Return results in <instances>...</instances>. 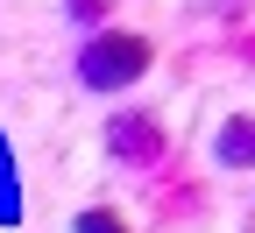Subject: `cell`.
<instances>
[{
	"label": "cell",
	"mask_w": 255,
	"mask_h": 233,
	"mask_svg": "<svg viewBox=\"0 0 255 233\" xmlns=\"http://www.w3.org/2000/svg\"><path fill=\"white\" fill-rule=\"evenodd\" d=\"M71 7V21H85V28H100L107 14H114V0H64Z\"/></svg>",
	"instance_id": "5b68a950"
},
{
	"label": "cell",
	"mask_w": 255,
	"mask_h": 233,
	"mask_svg": "<svg viewBox=\"0 0 255 233\" xmlns=\"http://www.w3.org/2000/svg\"><path fill=\"white\" fill-rule=\"evenodd\" d=\"M156 64V43L135 36V28H92L85 50H78V85L92 92H121V85H142Z\"/></svg>",
	"instance_id": "6da1fadb"
},
{
	"label": "cell",
	"mask_w": 255,
	"mask_h": 233,
	"mask_svg": "<svg viewBox=\"0 0 255 233\" xmlns=\"http://www.w3.org/2000/svg\"><path fill=\"white\" fill-rule=\"evenodd\" d=\"M107 149H114V162H128V170H156V162L170 155V135H163L156 113H114L107 120Z\"/></svg>",
	"instance_id": "7a4b0ae2"
},
{
	"label": "cell",
	"mask_w": 255,
	"mask_h": 233,
	"mask_svg": "<svg viewBox=\"0 0 255 233\" xmlns=\"http://www.w3.org/2000/svg\"><path fill=\"white\" fill-rule=\"evenodd\" d=\"M71 233H135V226H128L114 205H92V212H78V219H71Z\"/></svg>",
	"instance_id": "277c9868"
},
{
	"label": "cell",
	"mask_w": 255,
	"mask_h": 233,
	"mask_svg": "<svg viewBox=\"0 0 255 233\" xmlns=\"http://www.w3.org/2000/svg\"><path fill=\"white\" fill-rule=\"evenodd\" d=\"M248 155H255V127H248V113H234L227 127H220V162H234V170H241Z\"/></svg>",
	"instance_id": "3957f363"
}]
</instances>
